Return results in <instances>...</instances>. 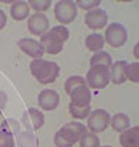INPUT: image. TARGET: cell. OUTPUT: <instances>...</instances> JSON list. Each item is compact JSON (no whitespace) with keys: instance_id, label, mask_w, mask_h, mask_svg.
<instances>
[{"instance_id":"obj_3","label":"cell","mask_w":139,"mask_h":147,"mask_svg":"<svg viewBox=\"0 0 139 147\" xmlns=\"http://www.w3.org/2000/svg\"><path fill=\"white\" fill-rule=\"evenodd\" d=\"M86 81L90 88L93 89H103L110 82V68L103 65H93L90 67L86 75Z\"/></svg>"},{"instance_id":"obj_20","label":"cell","mask_w":139,"mask_h":147,"mask_svg":"<svg viewBox=\"0 0 139 147\" xmlns=\"http://www.w3.org/2000/svg\"><path fill=\"white\" fill-rule=\"evenodd\" d=\"M18 143H20V147H36L38 146L36 138H35V135L31 131L20 132V135H18Z\"/></svg>"},{"instance_id":"obj_34","label":"cell","mask_w":139,"mask_h":147,"mask_svg":"<svg viewBox=\"0 0 139 147\" xmlns=\"http://www.w3.org/2000/svg\"><path fill=\"white\" fill-rule=\"evenodd\" d=\"M0 111H1V110H0Z\"/></svg>"},{"instance_id":"obj_33","label":"cell","mask_w":139,"mask_h":147,"mask_svg":"<svg viewBox=\"0 0 139 147\" xmlns=\"http://www.w3.org/2000/svg\"><path fill=\"white\" fill-rule=\"evenodd\" d=\"M103 147H111V146H103Z\"/></svg>"},{"instance_id":"obj_13","label":"cell","mask_w":139,"mask_h":147,"mask_svg":"<svg viewBox=\"0 0 139 147\" xmlns=\"http://www.w3.org/2000/svg\"><path fill=\"white\" fill-rule=\"evenodd\" d=\"M70 96H71V100H73L71 103L77 104V106H89L90 97H92L90 96V90L86 85L77 88Z\"/></svg>"},{"instance_id":"obj_31","label":"cell","mask_w":139,"mask_h":147,"mask_svg":"<svg viewBox=\"0 0 139 147\" xmlns=\"http://www.w3.org/2000/svg\"><path fill=\"white\" fill-rule=\"evenodd\" d=\"M7 22V17L4 14V11L3 10H0V29H3L4 28V25Z\"/></svg>"},{"instance_id":"obj_5","label":"cell","mask_w":139,"mask_h":147,"mask_svg":"<svg viewBox=\"0 0 139 147\" xmlns=\"http://www.w3.org/2000/svg\"><path fill=\"white\" fill-rule=\"evenodd\" d=\"M106 42L111 47H120L127 42V29L124 25L113 22L106 29Z\"/></svg>"},{"instance_id":"obj_17","label":"cell","mask_w":139,"mask_h":147,"mask_svg":"<svg viewBox=\"0 0 139 147\" xmlns=\"http://www.w3.org/2000/svg\"><path fill=\"white\" fill-rule=\"evenodd\" d=\"M110 122H111L113 129L117 132H124L131 126V119H130V117L127 114H124V113L115 114L114 117L110 119Z\"/></svg>"},{"instance_id":"obj_10","label":"cell","mask_w":139,"mask_h":147,"mask_svg":"<svg viewBox=\"0 0 139 147\" xmlns=\"http://www.w3.org/2000/svg\"><path fill=\"white\" fill-rule=\"evenodd\" d=\"M58 101H60V96H58L57 92L52 89H46L42 90L38 96V103L39 106L43 108V110H47V111H52L54 110L56 107L58 106Z\"/></svg>"},{"instance_id":"obj_25","label":"cell","mask_w":139,"mask_h":147,"mask_svg":"<svg viewBox=\"0 0 139 147\" xmlns=\"http://www.w3.org/2000/svg\"><path fill=\"white\" fill-rule=\"evenodd\" d=\"M0 147H14V139L10 132L0 131Z\"/></svg>"},{"instance_id":"obj_28","label":"cell","mask_w":139,"mask_h":147,"mask_svg":"<svg viewBox=\"0 0 139 147\" xmlns=\"http://www.w3.org/2000/svg\"><path fill=\"white\" fill-rule=\"evenodd\" d=\"M52 32H54L57 35L58 38L61 39L63 42H66L68 39V36H70V32H68V29H67L64 25H60V26H54L53 29H52Z\"/></svg>"},{"instance_id":"obj_15","label":"cell","mask_w":139,"mask_h":147,"mask_svg":"<svg viewBox=\"0 0 139 147\" xmlns=\"http://www.w3.org/2000/svg\"><path fill=\"white\" fill-rule=\"evenodd\" d=\"M125 67L127 63L125 61H117L110 67V81H113L115 85H121L125 82L127 76H125Z\"/></svg>"},{"instance_id":"obj_14","label":"cell","mask_w":139,"mask_h":147,"mask_svg":"<svg viewBox=\"0 0 139 147\" xmlns=\"http://www.w3.org/2000/svg\"><path fill=\"white\" fill-rule=\"evenodd\" d=\"M120 143L123 147H139V128L134 126L127 129L120 136Z\"/></svg>"},{"instance_id":"obj_11","label":"cell","mask_w":139,"mask_h":147,"mask_svg":"<svg viewBox=\"0 0 139 147\" xmlns=\"http://www.w3.org/2000/svg\"><path fill=\"white\" fill-rule=\"evenodd\" d=\"M85 22L92 29H100L107 24V14L100 8H93L85 16Z\"/></svg>"},{"instance_id":"obj_6","label":"cell","mask_w":139,"mask_h":147,"mask_svg":"<svg viewBox=\"0 0 139 147\" xmlns=\"http://www.w3.org/2000/svg\"><path fill=\"white\" fill-rule=\"evenodd\" d=\"M110 123V115L106 110H95L88 115V128L92 132H103Z\"/></svg>"},{"instance_id":"obj_2","label":"cell","mask_w":139,"mask_h":147,"mask_svg":"<svg viewBox=\"0 0 139 147\" xmlns=\"http://www.w3.org/2000/svg\"><path fill=\"white\" fill-rule=\"evenodd\" d=\"M31 72L41 83H52L57 79L60 68L56 63L43 58H35L31 63Z\"/></svg>"},{"instance_id":"obj_16","label":"cell","mask_w":139,"mask_h":147,"mask_svg":"<svg viewBox=\"0 0 139 147\" xmlns=\"http://www.w3.org/2000/svg\"><path fill=\"white\" fill-rule=\"evenodd\" d=\"M10 14L17 21H22L29 16V6L25 1H14L10 10Z\"/></svg>"},{"instance_id":"obj_30","label":"cell","mask_w":139,"mask_h":147,"mask_svg":"<svg viewBox=\"0 0 139 147\" xmlns=\"http://www.w3.org/2000/svg\"><path fill=\"white\" fill-rule=\"evenodd\" d=\"M6 103H7V96L4 92H0V110H3L6 107Z\"/></svg>"},{"instance_id":"obj_19","label":"cell","mask_w":139,"mask_h":147,"mask_svg":"<svg viewBox=\"0 0 139 147\" xmlns=\"http://www.w3.org/2000/svg\"><path fill=\"white\" fill-rule=\"evenodd\" d=\"M111 56L106 53V51H99L96 53L93 57L90 58V67L93 65H103V67H107L110 68L111 67Z\"/></svg>"},{"instance_id":"obj_1","label":"cell","mask_w":139,"mask_h":147,"mask_svg":"<svg viewBox=\"0 0 139 147\" xmlns=\"http://www.w3.org/2000/svg\"><path fill=\"white\" fill-rule=\"evenodd\" d=\"M85 133H88L85 125L81 122H68L57 131L54 136V144L57 147H73Z\"/></svg>"},{"instance_id":"obj_9","label":"cell","mask_w":139,"mask_h":147,"mask_svg":"<svg viewBox=\"0 0 139 147\" xmlns=\"http://www.w3.org/2000/svg\"><path fill=\"white\" fill-rule=\"evenodd\" d=\"M49 28V20L42 13H36L28 20V29L33 35H43Z\"/></svg>"},{"instance_id":"obj_23","label":"cell","mask_w":139,"mask_h":147,"mask_svg":"<svg viewBox=\"0 0 139 147\" xmlns=\"http://www.w3.org/2000/svg\"><path fill=\"white\" fill-rule=\"evenodd\" d=\"M125 76L128 79H131L132 82H139V64L138 63H131L127 64L125 67Z\"/></svg>"},{"instance_id":"obj_24","label":"cell","mask_w":139,"mask_h":147,"mask_svg":"<svg viewBox=\"0 0 139 147\" xmlns=\"http://www.w3.org/2000/svg\"><path fill=\"white\" fill-rule=\"evenodd\" d=\"M81 147H99L100 142L95 133H85L81 138Z\"/></svg>"},{"instance_id":"obj_27","label":"cell","mask_w":139,"mask_h":147,"mask_svg":"<svg viewBox=\"0 0 139 147\" xmlns=\"http://www.w3.org/2000/svg\"><path fill=\"white\" fill-rule=\"evenodd\" d=\"M102 1L100 0H77L75 1V4L78 6V7L83 8V10H93L95 7H98L99 4H100Z\"/></svg>"},{"instance_id":"obj_22","label":"cell","mask_w":139,"mask_h":147,"mask_svg":"<svg viewBox=\"0 0 139 147\" xmlns=\"http://www.w3.org/2000/svg\"><path fill=\"white\" fill-rule=\"evenodd\" d=\"M83 85H86V82H85V79L82 76H70L66 81V92L68 94H71L77 88L83 86Z\"/></svg>"},{"instance_id":"obj_26","label":"cell","mask_w":139,"mask_h":147,"mask_svg":"<svg viewBox=\"0 0 139 147\" xmlns=\"http://www.w3.org/2000/svg\"><path fill=\"white\" fill-rule=\"evenodd\" d=\"M29 4H31V7H32L33 10L42 13V11H45V10H47V8L50 7L52 0H31Z\"/></svg>"},{"instance_id":"obj_12","label":"cell","mask_w":139,"mask_h":147,"mask_svg":"<svg viewBox=\"0 0 139 147\" xmlns=\"http://www.w3.org/2000/svg\"><path fill=\"white\" fill-rule=\"evenodd\" d=\"M18 46L24 53H26L28 56H31L33 58H41L45 53V49L42 47L41 43L33 40V39H21Z\"/></svg>"},{"instance_id":"obj_21","label":"cell","mask_w":139,"mask_h":147,"mask_svg":"<svg viewBox=\"0 0 139 147\" xmlns=\"http://www.w3.org/2000/svg\"><path fill=\"white\" fill-rule=\"evenodd\" d=\"M90 113V106H77L71 103L70 104V114L73 115L74 118H78V119H83L86 118Z\"/></svg>"},{"instance_id":"obj_29","label":"cell","mask_w":139,"mask_h":147,"mask_svg":"<svg viewBox=\"0 0 139 147\" xmlns=\"http://www.w3.org/2000/svg\"><path fill=\"white\" fill-rule=\"evenodd\" d=\"M7 126H8V132L13 133V135H20V123L17 122L16 119H10L7 121Z\"/></svg>"},{"instance_id":"obj_7","label":"cell","mask_w":139,"mask_h":147,"mask_svg":"<svg viewBox=\"0 0 139 147\" xmlns=\"http://www.w3.org/2000/svg\"><path fill=\"white\" fill-rule=\"evenodd\" d=\"M41 45L45 49V51H47L49 54H57L63 50L64 42L61 40L54 32L50 31V32L43 33L41 36Z\"/></svg>"},{"instance_id":"obj_32","label":"cell","mask_w":139,"mask_h":147,"mask_svg":"<svg viewBox=\"0 0 139 147\" xmlns=\"http://www.w3.org/2000/svg\"><path fill=\"white\" fill-rule=\"evenodd\" d=\"M139 45H135V47H134V54H135V57L139 58Z\"/></svg>"},{"instance_id":"obj_18","label":"cell","mask_w":139,"mask_h":147,"mask_svg":"<svg viewBox=\"0 0 139 147\" xmlns=\"http://www.w3.org/2000/svg\"><path fill=\"white\" fill-rule=\"evenodd\" d=\"M85 45H86V47L89 50H92V51H99V50L103 47V45H104V39H103V36L99 35V33H92V35H89V36L86 38Z\"/></svg>"},{"instance_id":"obj_4","label":"cell","mask_w":139,"mask_h":147,"mask_svg":"<svg viewBox=\"0 0 139 147\" xmlns=\"http://www.w3.org/2000/svg\"><path fill=\"white\" fill-rule=\"evenodd\" d=\"M77 13H78L77 4H75V1H71V0H61L54 7L56 18H57L58 22H61L63 25L73 22L77 17Z\"/></svg>"},{"instance_id":"obj_8","label":"cell","mask_w":139,"mask_h":147,"mask_svg":"<svg viewBox=\"0 0 139 147\" xmlns=\"http://www.w3.org/2000/svg\"><path fill=\"white\" fill-rule=\"evenodd\" d=\"M22 123L26 126L28 131H38L45 123V117L42 111L36 108H29L22 117Z\"/></svg>"}]
</instances>
